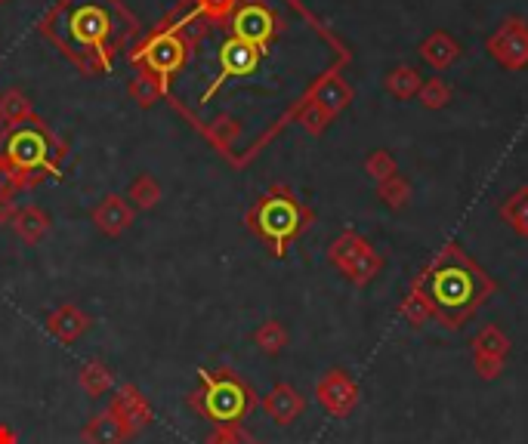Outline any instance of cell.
I'll list each match as a JSON object with an SVG mask.
<instances>
[{
	"mask_svg": "<svg viewBox=\"0 0 528 444\" xmlns=\"http://www.w3.org/2000/svg\"><path fill=\"white\" fill-rule=\"evenodd\" d=\"M260 407H263V414H266L272 423L291 426V423L306 411V398H303L300 389H294L291 383H275V386L263 395Z\"/></svg>",
	"mask_w": 528,
	"mask_h": 444,
	"instance_id": "30bf717a",
	"label": "cell"
},
{
	"mask_svg": "<svg viewBox=\"0 0 528 444\" xmlns=\"http://www.w3.org/2000/svg\"><path fill=\"white\" fill-rule=\"evenodd\" d=\"M78 386L90 395V398H102L115 389V374L109 370V364L102 361H87L81 370H78Z\"/></svg>",
	"mask_w": 528,
	"mask_h": 444,
	"instance_id": "ac0fdd59",
	"label": "cell"
},
{
	"mask_svg": "<svg viewBox=\"0 0 528 444\" xmlns=\"http://www.w3.org/2000/svg\"><path fill=\"white\" fill-rule=\"evenodd\" d=\"M254 346L263 352V355H281L285 352V346H288V327L281 324V321H263L257 330H254Z\"/></svg>",
	"mask_w": 528,
	"mask_h": 444,
	"instance_id": "603a6c76",
	"label": "cell"
},
{
	"mask_svg": "<svg viewBox=\"0 0 528 444\" xmlns=\"http://www.w3.org/2000/svg\"><path fill=\"white\" fill-rule=\"evenodd\" d=\"M195 4H198V10H201L204 16H210V19H223V16H229V13L235 10L238 0H195Z\"/></svg>",
	"mask_w": 528,
	"mask_h": 444,
	"instance_id": "83f0119b",
	"label": "cell"
},
{
	"mask_svg": "<svg viewBox=\"0 0 528 444\" xmlns=\"http://www.w3.org/2000/svg\"><path fill=\"white\" fill-rule=\"evenodd\" d=\"M0 444H19V435L7 423H0Z\"/></svg>",
	"mask_w": 528,
	"mask_h": 444,
	"instance_id": "4dcf8cb0",
	"label": "cell"
},
{
	"mask_svg": "<svg viewBox=\"0 0 528 444\" xmlns=\"http://www.w3.org/2000/svg\"><path fill=\"white\" fill-rule=\"evenodd\" d=\"M414 284L424 290L433 318L445 330H461L495 293V281L457 247H448Z\"/></svg>",
	"mask_w": 528,
	"mask_h": 444,
	"instance_id": "6da1fadb",
	"label": "cell"
},
{
	"mask_svg": "<svg viewBox=\"0 0 528 444\" xmlns=\"http://www.w3.org/2000/svg\"><path fill=\"white\" fill-rule=\"evenodd\" d=\"M62 155L65 145L41 121L13 127L0 152V192L16 195L22 189H34L41 179L56 173Z\"/></svg>",
	"mask_w": 528,
	"mask_h": 444,
	"instance_id": "7a4b0ae2",
	"label": "cell"
},
{
	"mask_svg": "<svg viewBox=\"0 0 528 444\" xmlns=\"http://www.w3.org/2000/svg\"><path fill=\"white\" fill-rule=\"evenodd\" d=\"M204 444H263V441L244 426H214V432L204 438Z\"/></svg>",
	"mask_w": 528,
	"mask_h": 444,
	"instance_id": "cb8c5ba5",
	"label": "cell"
},
{
	"mask_svg": "<svg viewBox=\"0 0 528 444\" xmlns=\"http://www.w3.org/2000/svg\"><path fill=\"white\" fill-rule=\"evenodd\" d=\"M189 411L204 417L214 426H241L257 411V392L248 380H241L232 367H201L198 386L186 398Z\"/></svg>",
	"mask_w": 528,
	"mask_h": 444,
	"instance_id": "3957f363",
	"label": "cell"
},
{
	"mask_svg": "<svg viewBox=\"0 0 528 444\" xmlns=\"http://www.w3.org/2000/svg\"><path fill=\"white\" fill-rule=\"evenodd\" d=\"M238 133H241V127H238L232 118H217L214 124L207 127V139L214 142L217 148H229Z\"/></svg>",
	"mask_w": 528,
	"mask_h": 444,
	"instance_id": "d4e9b609",
	"label": "cell"
},
{
	"mask_svg": "<svg viewBox=\"0 0 528 444\" xmlns=\"http://www.w3.org/2000/svg\"><path fill=\"white\" fill-rule=\"evenodd\" d=\"M133 435H130V429L105 407V411H99V414H93L87 423H84V429H81V441L84 444H127Z\"/></svg>",
	"mask_w": 528,
	"mask_h": 444,
	"instance_id": "7c38bea8",
	"label": "cell"
},
{
	"mask_svg": "<svg viewBox=\"0 0 528 444\" xmlns=\"http://www.w3.org/2000/svg\"><path fill=\"white\" fill-rule=\"evenodd\" d=\"M328 256H331V263H334L352 284H359V287H365V284L380 272L377 253H374L359 235H352V232L340 235V238L331 244Z\"/></svg>",
	"mask_w": 528,
	"mask_h": 444,
	"instance_id": "5b68a950",
	"label": "cell"
},
{
	"mask_svg": "<svg viewBox=\"0 0 528 444\" xmlns=\"http://www.w3.org/2000/svg\"><path fill=\"white\" fill-rule=\"evenodd\" d=\"M109 411L130 429V435H139L143 429H149L152 420H155L149 398L139 392V386H133V383H124V386L115 389Z\"/></svg>",
	"mask_w": 528,
	"mask_h": 444,
	"instance_id": "ba28073f",
	"label": "cell"
},
{
	"mask_svg": "<svg viewBox=\"0 0 528 444\" xmlns=\"http://www.w3.org/2000/svg\"><path fill=\"white\" fill-rule=\"evenodd\" d=\"M232 31H235L238 41H248V44L260 47V44L269 41V34H272V16H269V10H263L257 4L241 7L232 19Z\"/></svg>",
	"mask_w": 528,
	"mask_h": 444,
	"instance_id": "4fadbf2b",
	"label": "cell"
},
{
	"mask_svg": "<svg viewBox=\"0 0 528 444\" xmlns=\"http://www.w3.org/2000/svg\"><path fill=\"white\" fill-rule=\"evenodd\" d=\"M0 4H7V0H0Z\"/></svg>",
	"mask_w": 528,
	"mask_h": 444,
	"instance_id": "d6a6232c",
	"label": "cell"
},
{
	"mask_svg": "<svg viewBox=\"0 0 528 444\" xmlns=\"http://www.w3.org/2000/svg\"><path fill=\"white\" fill-rule=\"evenodd\" d=\"M0 121H4L7 127H22V124H31V121H41L38 115H34V108H31V99L10 87L0 93Z\"/></svg>",
	"mask_w": 528,
	"mask_h": 444,
	"instance_id": "2e32d148",
	"label": "cell"
},
{
	"mask_svg": "<svg viewBox=\"0 0 528 444\" xmlns=\"http://www.w3.org/2000/svg\"><path fill=\"white\" fill-rule=\"evenodd\" d=\"M399 315H402V321H405L408 327H414V330H420V327H427L430 321H436L430 300H427L424 290H420L417 284H411V290L405 293V300H402V306H399Z\"/></svg>",
	"mask_w": 528,
	"mask_h": 444,
	"instance_id": "d6986e66",
	"label": "cell"
},
{
	"mask_svg": "<svg viewBox=\"0 0 528 444\" xmlns=\"http://www.w3.org/2000/svg\"><path fill=\"white\" fill-rule=\"evenodd\" d=\"M72 31L84 44H102L105 34H109V19H105V13L99 7H84V10L75 13Z\"/></svg>",
	"mask_w": 528,
	"mask_h": 444,
	"instance_id": "e0dca14e",
	"label": "cell"
},
{
	"mask_svg": "<svg viewBox=\"0 0 528 444\" xmlns=\"http://www.w3.org/2000/svg\"><path fill=\"white\" fill-rule=\"evenodd\" d=\"M10 226H13V232H16L19 241H25V244H41V241L47 238V232H50V216H47V210L38 207V204H25V207L16 210V216H13Z\"/></svg>",
	"mask_w": 528,
	"mask_h": 444,
	"instance_id": "5bb4252c",
	"label": "cell"
},
{
	"mask_svg": "<svg viewBox=\"0 0 528 444\" xmlns=\"http://www.w3.org/2000/svg\"><path fill=\"white\" fill-rule=\"evenodd\" d=\"M359 398H362V392H359L356 380L340 367L328 370V374L315 383V401H319L322 411L334 420H346L359 407Z\"/></svg>",
	"mask_w": 528,
	"mask_h": 444,
	"instance_id": "8992f818",
	"label": "cell"
},
{
	"mask_svg": "<svg viewBox=\"0 0 528 444\" xmlns=\"http://www.w3.org/2000/svg\"><path fill=\"white\" fill-rule=\"evenodd\" d=\"M244 226H248L260 241H266L272 256H285L288 244L312 226V210H306L285 185H272V189L248 210Z\"/></svg>",
	"mask_w": 528,
	"mask_h": 444,
	"instance_id": "277c9868",
	"label": "cell"
},
{
	"mask_svg": "<svg viewBox=\"0 0 528 444\" xmlns=\"http://www.w3.org/2000/svg\"><path fill=\"white\" fill-rule=\"evenodd\" d=\"M368 167H371V170H386V167H390V161H386V158H374Z\"/></svg>",
	"mask_w": 528,
	"mask_h": 444,
	"instance_id": "1f68e13d",
	"label": "cell"
},
{
	"mask_svg": "<svg viewBox=\"0 0 528 444\" xmlns=\"http://www.w3.org/2000/svg\"><path fill=\"white\" fill-rule=\"evenodd\" d=\"M44 327H47V333H53L59 343H78L84 333L93 327V318L75 303H62L59 309H53L47 315Z\"/></svg>",
	"mask_w": 528,
	"mask_h": 444,
	"instance_id": "8fae6325",
	"label": "cell"
},
{
	"mask_svg": "<svg viewBox=\"0 0 528 444\" xmlns=\"http://www.w3.org/2000/svg\"><path fill=\"white\" fill-rule=\"evenodd\" d=\"M516 207H519V210H510V219H513V226H516L519 232L528 235V201H525V195H519Z\"/></svg>",
	"mask_w": 528,
	"mask_h": 444,
	"instance_id": "f546056e",
	"label": "cell"
},
{
	"mask_svg": "<svg viewBox=\"0 0 528 444\" xmlns=\"http://www.w3.org/2000/svg\"><path fill=\"white\" fill-rule=\"evenodd\" d=\"M260 62V50L248 41H238V37H232V41L223 44L220 50V65L226 74H232V78H241V74H251Z\"/></svg>",
	"mask_w": 528,
	"mask_h": 444,
	"instance_id": "9a60e30c",
	"label": "cell"
},
{
	"mask_svg": "<svg viewBox=\"0 0 528 444\" xmlns=\"http://www.w3.org/2000/svg\"><path fill=\"white\" fill-rule=\"evenodd\" d=\"M161 182L152 176V173H139L133 182H130V189H127V201L136 207V210H155L161 204Z\"/></svg>",
	"mask_w": 528,
	"mask_h": 444,
	"instance_id": "44dd1931",
	"label": "cell"
},
{
	"mask_svg": "<svg viewBox=\"0 0 528 444\" xmlns=\"http://www.w3.org/2000/svg\"><path fill=\"white\" fill-rule=\"evenodd\" d=\"M300 121L306 124L309 133H322V127H325V111H322V105H319V102L303 105V108H300Z\"/></svg>",
	"mask_w": 528,
	"mask_h": 444,
	"instance_id": "4316f807",
	"label": "cell"
},
{
	"mask_svg": "<svg viewBox=\"0 0 528 444\" xmlns=\"http://www.w3.org/2000/svg\"><path fill=\"white\" fill-rule=\"evenodd\" d=\"M164 93H167V81L158 78V74H152V71H139L136 78L130 81V96L136 99V105H143V108L164 99Z\"/></svg>",
	"mask_w": 528,
	"mask_h": 444,
	"instance_id": "7402d4cb",
	"label": "cell"
},
{
	"mask_svg": "<svg viewBox=\"0 0 528 444\" xmlns=\"http://www.w3.org/2000/svg\"><path fill=\"white\" fill-rule=\"evenodd\" d=\"M16 195H7V192H0V226H10L13 216H16Z\"/></svg>",
	"mask_w": 528,
	"mask_h": 444,
	"instance_id": "f1b7e54d",
	"label": "cell"
},
{
	"mask_svg": "<svg viewBox=\"0 0 528 444\" xmlns=\"http://www.w3.org/2000/svg\"><path fill=\"white\" fill-rule=\"evenodd\" d=\"M186 41L180 34H173V31H158L155 37H149V41L143 44V50L136 53V59L143 62L146 68L143 71H152L158 74V78H170V74H176L183 68L186 62Z\"/></svg>",
	"mask_w": 528,
	"mask_h": 444,
	"instance_id": "52a82bcc",
	"label": "cell"
},
{
	"mask_svg": "<svg viewBox=\"0 0 528 444\" xmlns=\"http://www.w3.org/2000/svg\"><path fill=\"white\" fill-rule=\"evenodd\" d=\"M473 355L485 358H510V337L498 324H485L476 337H473Z\"/></svg>",
	"mask_w": 528,
	"mask_h": 444,
	"instance_id": "ffe728a7",
	"label": "cell"
},
{
	"mask_svg": "<svg viewBox=\"0 0 528 444\" xmlns=\"http://www.w3.org/2000/svg\"><path fill=\"white\" fill-rule=\"evenodd\" d=\"M473 367H476V377L491 383L498 380L504 370H507V361L504 358H485V355H473Z\"/></svg>",
	"mask_w": 528,
	"mask_h": 444,
	"instance_id": "484cf974",
	"label": "cell"
},
{
	"mask_svg": "<svg viewBox=\"0 0 528 444\" xmlns=\"http://www.w3.org/2000/svg\"><path fill=\"white\" fill-rule=\"evenodd\" d=\"M136 222V207L121 198V195H105L96 207H93V226L105 235V238H118L124 235Z\"/></svg>",
	"mask_w": 528,
	"mask_h": 444,
	"instance_id": "9c48e42d",
	"label": "cell"
}]
</instances>
